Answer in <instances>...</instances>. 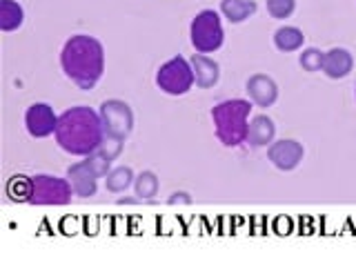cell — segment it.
I'll list each match as a JSON object with an SVG mask.
<instances>
[{
  "mask_svg": "<svg viewBox=\"0 0 356 267\" xmlns=\"http://www.w3.org/2000/svg\"><path fill=\"white\" fill-rule=\"evenodd\" d=\"M54 136L63 152L85 159V156L98 152L105 138V127L98 111L87 105H76L65 109L58 116Z\"/></svg>",
  "mask_w": 356,
  "mask_h": 267,
  "instance_id": "obj_1",
  "label": "cell"
},
{
  "mask_svg": "<svg viewBox=\"0 0 356 267\" xmlns=\"http://www.w3.org/2000/svg\"><path fill=\"white\" fill-rule=\"evenodd\" d=\"M60 67L78 89H83V92L94 89L105 72L103 42L94 36H87V33H76L63 44Z\"/></svg>",
  "mask_w": 356,
  "mask_h": 267,
  "instance_id": "obj_2",
  "label": "cell"
},
{
  "mask_svg": "<svg viewBox=\"0 0 356 267\" xmlns=\"http://www.w3.org/2000/svg\"><path fill=\"white\" fill-rule=\"evenodd\" d=\"M250 100L243 98H229L218 103L211 109V120H214L216 138L225 147H238L248 140V127H250Z\"/></svg>",
  "mask_w": 356,
  "mask_h": 267,
  "instance_id": "obj_3",
  "label": "cell"
},
{
  "mask_svg": "<svg viewBox=\"0 0 356 267\" xmlns=\"http://www.w3.org/2000/svg\"><path fill=\"white\" fill-rule=\"evenodd\" d=\"M189 40H192L194 49L198 54H211L220 49L222 40H225V31H222L218 11L214 9L198 11L192 20V25H189Z\"/></svg>",
  "mask_w": 356,
  "mask_h": 267,
  "instance_id": "obj_4",
  "label": "cell"
},
{
  "mask_svg": "<svg viewBox=\"0 0 356 267\" xmlns=\"http://www.w3.org/2000/svg\"><path fill=\"white\" fill-rule=\"evenodd\" d=\"M156 85L161 92L170 96H183L194 85V72L192 65L183 56H174L167 63H163L156 72Z\"/></svg>",
  "mask_w": 356,
  "mask_h": 267,
  "instance_id": "obj_5",
  "label": "cell"
},
{
  "mask_svg": "<svg viewBox=\"0 0 356 267\" xmlns=\"http://www.w3.org/2000/svg\"><path fill=\"white\" fill-rule=\"evenodd\" d=\"M33 178V194L31 205H67L72 200V183L67 178L36 174Z\"/></svg>",
  "mask_w": 356,
  "mask_h": 267,
  "instance_id": "obj_6",
  "label": "cell"
},
{
  "mask_svg": "<svg viewBox=\"0 0 356 267\" xmlns=\"http://www.w3.org/2000/svg\"><path fill=\"white\" fill-rule=\"evenodd\" d=\"M100 120H103V127L107 136H116L125 140L131 129H134V111L131 107L125 103V100L118 98H109L105 100L98 109Z\"/></svg>",
  "mask_w": 356,
  "mask_h": 267,
  "instance_id": "obj_7",
  "label": "cell"
},
{
  "mask_svg": "<svg viewBox=\"0 0 356 267\" xmlns=\"http://www.w3.org/2000/svg\"><path fill=\"white\" fill-rule=\"evenodd\" d=\"M58 116L54 114V107L47 103H33L25 111V127L31 138H47L56 134Z\"/></svg>",
  "mask_w": 356,
  "mask_h": 267,
  "instance_id": "obj_8",
  "label": "cell"
},
{
  "mask_svg": "<svg viewBox=\"0 0 356 267\" xmlns=\"http://www.w3.org/2000/svg\"><path fill=\"white\" fill-rule=\"evenodd\" d=\"M305 156L303 145L294 138H283V140H274L270 147H267V159L272 161L274 167H278L281 172H292L300 165Z\"/></svg>",
  "mask_w": 356,
  "mask_h": 267,
  "instance_id": "obj_9",
  "label": "cell"
},
{
  "mask_svg": "<svg viewBox=\"0 0 356 267\" xmlns=\"http://www.w3.org/2000/svg\"><path fill=\"white\" fill-rule=\"evenodd\" d=\"M67 181L72 183L74 196H81V198H92V196H96L98 174L92 170V165L87 163V159L74 163L70 170H67Z\"/></svg>",
  "mask_w": 356,
  "mask_h": 267,
  "instance_id": "obj_10",
  "label": "cell"
},
{
  "mask_svg": "<svg viewBox=\"0 0 356 267\" xmlns=\"http://www.w3.org/2000/svg\"><path fill=\"white\" fill-rule=\"evenodd\" d=\"M245 92H248L252 103L259 107H272L278 98V85L274 83L272 76L267 74H254L245 83Z\"/></svg>",
  "mask_w": 356,
  "mask_h": 267,
  "instance_id": "obj_11",
  "label": "cell"
},
{
  "mask_svg": "<svg viewBox=\"0 0 356 267\" xmlns=\"http://www.w3.org/2000/svg\"><path fill=\"white\" fill-rule=\"evenodd\" d=\"M189 65H192V72H194V83L200 89H209L218 83L220 67L214 58H209L205 54H194L192 58H189Z\"/></svg>",
  "mask_w": 356,
  "mask_h": 267,
  "instance_id": "obj_12",
  "label": "cell"
},
{
  "mask_svg": "<svg viewBox=\"0 0 356 267\" xmlns=\"http://www.w3.org/2000/svg\"><path fill=\"white\" fill-rule=\"evenodd\" d=\"M354 67V58L352 54L345 47H332L330 51H325V60H323V74L332 81H339V78L350 76Z\"/></svg>",
  "mask_w": 356,
  "mask_h": 267,
  "instance_id": "obj_13",
  "label": "cell"
},
{
  "mask_svg": "<svg viewBox=\"0 0 356 267\" xmlns=\"http://www.w3.org/2000/svg\"><path fill=\"white\" fill-rule=\"evenodd\" d=\"M274 136H276V125L270 116H254L250 120V127H248V140L252 147H267V145L274 143Z\"/></svg>",
  "mask_w": 356,
  "mask_h": 267,
  "instance_id": "obj_14",
  "label": "cell"
},
{
  "mask_svg": "<svg viewBox=\"0 0 356 267\" xmlns=\"http://www.w3.org/2000/svg\"><path fill=\"white\" fill-rule=\"evenodd\" d=\"M220 14L232 25H238L256 14V3L254 0H220Z\"/></svg>",
  "mask_w": 356,
  "mask_h": 267,
  "instance_id": "obj_15",
  "label": "cell"
},
{
  "mask_svg": "<svg viewBox=\"0 0 356 267\" xmlns=\"http://www.w3.org/2000/svg\"><path fill=\"white\" fill-rule=\"evenodd\" d=\"M7 196L14 200V203H31V194H33V178L25 174H16L11 176L7 185H5Z\"/></svg>",
  "mask_w": 356,
  "mask_h": 267,
  "instance_id": "obj_16",
  "label": "cell"
},
{
  "mask_svg": "<svg viewBox=\"0 0 356 267\" xmlns=\"http://www.w3.org/2000/svg\"><path fill=\"white\" fill-rule=\"evenodd\" d=\"M25 22V11L16 0H0V29L16 31Z\"/></svg>",
  "mask_w": 356,
  "mask_h": 267,
  "instance_id": "obj_17",
  "label": "cell"
},
{
  "mask_svg": "<svg viewBox=\"0 0 356 267\" xmlns=\"http://www.w3.org/2000/svg\"><path fill=\"white\" fill-rule=\"evenodd\" d=\"M303 42H305V36H303V31H300L298 27H278L276 33H274V44H276V49L278 51H298L300 47H303Z\"/></svg>",
  "mask_w": 356,
  "mask_h": 267,
  "instance_id": "obj_18",
  "label": "cell"
},
{
  "mask_svg": "<svg viewBox=\"0 0 356 267\" xmlns=\"http://www.w3.org/2000/svg\"><path fill=\"white\" fill-rule=\"evenodd\" d=\"M134 172H131V167H125V165H120V167H111L109 174L105 176V187H107V192L111 194H120V192H125L127 187L134 185Z\"/></svg>",
  "mask_w": 356,
  "mask_h": 267,
  "instance_id": "obj_19",
  "label": "cell"
},
{
  "mask_svg": "<svg viewBox=\"0 0 356 267\" xmlns=\"http://www.w3.org/2000/svg\"><path fill=\"white\" fill-rule=\"evenodd\" d=\"M134 192L138 198H152L159 194V176L154 172H140L134 178Z\"/></svg>",
  "mask_w": 356,
  "mask_h": 267,
  "instance_id": "obj_20",
  "label": "cell"
},
{
  "mask_svg": "<svg viewBox=\"0 0 356 267\" xmlns=\"http://www.w3.org/2000/svg\"><path fill=\"white\" fill-rule=\"evenodd\" d=\"M323 60H325V51H321L316 47H307L300 51L298 56V63L303 67L305 72L314 74V72H323Z\"/></svg>",
  "mask_w": 356,
  "mask_h": 267,
  "instance_id": "obj_21",
  "label": "cell"
},
{
  "mask_svg": "<svg viewBox=\"0 0 356 267\" xmlns=\"http://www.w3.org/2000/svg\"><path fill=\"white\" fill-rule=\"evenodd\" d=\"M294 9H296V0H267V11L276 20L289 18L294 14Z\"/></svg>",
  "mask_w": 356,
  "mask_h": 267,
  "instance_id": "obj_22",
  "label": "cell"
},
{
  "mask_svg": "<svg viewBox=\"0 0 356 267\" xmlns=\"http://www.w3.org/2000/svg\"><path fill=\"white\" fill-rule=\"evenodd\" d=\"M122 138H116V136H107L105 134V138H103V143H100V147H98V152L103 154V156H107L109 161H116L118 156H120V152H122Z\"/></svg>",
  "mask_w": 356,
  "mask_h": 267,
  "instance_id": "obj_23",
  "label": "cell"
},
{
  "mask_svg": "<svg viewBox=\"0 0 356 267\" xmlns=\"http://www.w3.org/2000/svg\"><path fill=\"white\" fill-rule=\"evenodd\" d=\"M85 159H87L89 165H92V170L98 174V178H105V176L109 174V170H111V161L107 159V156H103L100 152H94V154L85 156Z\"/></svg>",
  "mask_w": 356,
  "mask_h": 267,
  "instance_id": "obj_24",
  "label": "cell"
},
{
  "mask_svg": "<svg viewBox=\"0 0 356 267\" xmlns=\"http://www.w3.org/2000/svg\"><path fill=\"white\" fill-rule=\"evenodd\" d=\"M176 203H192V198H189L185 192H176V194H172V198H170V205H176Z\"/></svg>",
  "mask_w": 356,
  "mask_h": 267,
  "instance_id": "obj_25",
  "label": "cell"
},
{
  "mask_svg": "<svg viewBox=\"0 0 356 267\" xmlns=\"http://www.w3.org/2000/svg\"><path fill=\"white\" fill-rule=\"evenodd\" d=\"M354 94H356V87H354Z\"/></svg>",
  "mask_w": 356,
  "mask_h": 267,
  "instance_id": "obj_26",
  "label": "cell"
}]
</instances>
